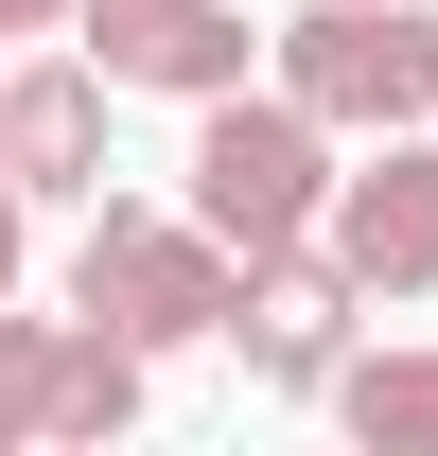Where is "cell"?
Masks as SVG:
<instances>
[{
	"mask_svg": "<svg viewBox=\"0 0 438 456\" xmlns=\"http://www.w3.org/2000/svg\"><path fill=\"white\" fill-rule=\"evenodd\" d=\"M316 211H333V123L298 88H211L193 106V228L264 264V246H316Z\"/></svg>",
	"mask_w": 438,
	"mask_h": 456,
	"instance_id": "cell-1",
	"label": "cell"
},
{
	"mask_svg": "<svg viewBox=\"0 0 438 456\" xmlns=\"http://www.w3.org/2000/svg\"><path fill=\"white\" fill-rule=\"evenodd\" d=\"M228 298H246V246H211L193 211H123V193H88L70 316H106V334H141V351H193V334H228Z\"/></svg>",
	"mask_w": 438,
	"mask_h": 456,
	"instance_id": "cell-2",
	"label": "cell"
},
{
	"mask_svg": "<svg viewBox=\"0 0 438 456\" xmlns=\"http://www.w3.org/2000/svg\"><path fill=\"white\" fill-rule=\"evenodd\" d=\"M280 88H298L333 141L438 123V18L421 0H316V18H280Z\"/></svg>",
	"mask_w": 438,
	"mask_h": 456,
	"instance_id": "cell-3",
	"label": "cell"
},
{
	"mask_svg": "<svg viewBox=\"0 0 438 456\" xmlns=\"http://www.w3.org/2000/svg\"><path fill=\"white\" fill-rule=\"evenodd\" d=\"M316 246L351 264V298H438V141H421V123H385V159L333 175Z\"/></svg>",
	"mask_w": 438,
	"mask_h": 456,
	"instance_id": "cell-4",
	"label": "cell"
},
{
	"mask_svg": "<svg viewBox=\"0 0 438 456\" xmlns=\"http://www.w3.org/2000/svg\"><path fill=\"white\" fill-rule=\"evenodd\" d=\"M70 36H88V70L106 88H175V106H211V88H246V0H70Z\"/></svg>",
	"mask_w": 438,
	"mask_h": 456,
	"instance_id": "cell-5",
	"label": "cell"
},
{
	"mask_svg": "<svg viewBox=\"0 0 438 456\" xmlns=\"http://www.w3.org/2000/svg\"><path fill=\"white\" fill-rule=\"evenodd\" d=\"M228 334H246L264 387H333V369H351V264H333V246H264L246 298H228Z\"/></svg>",
	"mask_w": 438,
	"mask_h": 456,
	"instance_id": "cell-6",
	"label": "cell"
},
{
	"mask_svg": "<svg viewBox=\"0 0 438 456\" xmlns=\"http://www.w3.org/2000/svg\"><path fill=\"white\" fill-rule=\"evenodd\" d=\"M0 175L18 193H106V70H0Z\"/></svg>",
	"mask_w": 438,
	"mask_h": 456,
	"instance_id": "cell-7",
	"label": "cell"
},
{
	"mask_svg": "<svg viewBox=\"0 0 438 456\" xmlns=\"http://www.w3.org/2000/svg\"><path fill=\"white\" fill-rule=\"evenodd\" d=\"M141 369H158L141 334H106V316H53V421H36V439H123V421H141Z\"/></svg>",
	"mask_w": 438,
	"mask_h": 456,
	"instance_id": "cell-8",
	"label": "cell"
},
{
	"mask_svg": "<svg viewBox=\"0 0 438 456\" xmlns=\"http://www.w3.org/2000/svg\"><path fill=\"white\" fill-rule=\"evenodd\" d=\"M333 421L369 456H438V351H351L333 369Z\"/></svg>",
	"mask_w": 438,
	"mask_h": 456,
	"instance_id": "cell-9",
	"label": "cell"
},
{
	"mask_svg": "<svg viewBox=\"0 0 438 456\" xmlns=\"http://www.w3.org/2000/svg\"><path fill=\"white\" fill-rule=\"evenodd\" d=\"M36 421H53V316L0 298V439H36Z\"/></svg>",
	"mask_w": 438,
	"mask_h": 456,
	"instance_id": "cell-10",
	"label": "cell"
},
{
	"mask_svg": "<svg viewBox=\"0 0 438 456\" xmlns=\"http://www.w3.org/2000/svg\"><path fill=\"white\" fill-rule=\"evenodd\" d=\"M18 246H36V193L0 175V298H18Z\"/></svg>",
	"mask_w": 438,
	"mask_h": 456,
	"instance_id": "cell-11",
	"label": "cell"
},
{
	"mask_svg": "<svg viewBox=\"0 0 438 456\" xmlns=\"http://www.w3.org/2000/svg\"><path fill=\"white\" fill-rule=\"evenodd\" d=\"M0 36H70V0H0Z\"/></svg>",
	"mask_w": 438,
	"mask_h": 456,
	"instance_id": "cell-12",
	"label": "cell"
}]
</instances>
